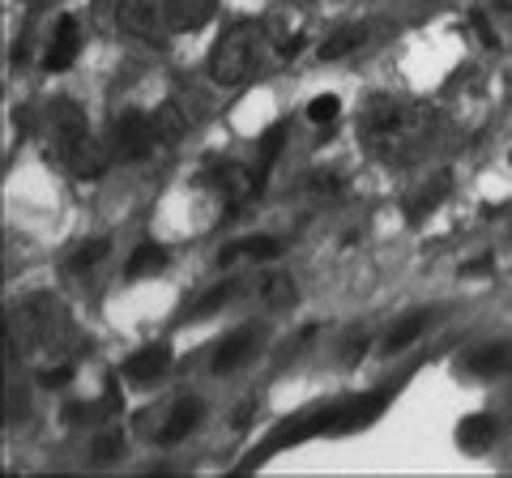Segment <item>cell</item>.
<instances>
[{
    "instance_id": "1",
    "label": "cell",
    "mask_w": 512,
    "mask_h": 478,
    "mask_svg": "<svg viewBox=\"0 0 512 478\" xmlns=\"http://www.w3.org/2000/svg\"><path fill=\"white\" fill-rule=\"evenodd\" d=\"M359 133L367 154L380 158L384 167H406L436 137V111L414 99H380L367 107Z\"/></svg>"
},
{
    "instance_id": "2",
    "label": "cell",
    "mask_w": 512,
    "mask_h": 478,
    "mask_svg": "<svg viewBox=\"0 0 512 478\" xmlns=\"http://www.w3.org/2000/svg\"><path fill=\"white\" fill-rule=\"evenodd\" d=\"M47 146L60 158V167H69L77 180H99L111 163V150L90 133L86 111L64 94L47 103Z\"/></svg>"
},
{
    "instance_id": "3",
    "label": "cell",
    "mask_w": 512,
    "mask_h": 478,
    "mask_svg": "<svg viewBox=\"0 0 512 478\" xmlns=\"http://www.w3.org/2000/svg\"><path fill=\"white\" fill-rule=\"evenodd\" d=\"M274 56V43H269L265 22H235L231 30H222V39L210 52V77L218 86H248L256 73L265 69V60Z\"/></svg>"
},
{
    "instance_id": "4",
    "label": "cell",
    "mask_w": 512,
    "mask_h": 478,
    "mask_svg": "<svg viewBox=\"0 0 512 478\" xmlns=\"http://www.w3.org/2000/svg\"><path fill=\"white\" fill-rule=\"evenodd\" d=\"M175 133H163V124L150 120L146 111H124V116H116V124H111V141L107 150L116 158H128V163H137V158H150L163 141H171Z\"/></svg>"
},
{
    "instance_id": "5",
    "label": "cell",
    "mask_w": 512,
    "mask_h": 478,
    "mask_svg": "<svg viewBox=\"0 0 512 478\" xmlns=\"http://www.w3.org/2000/svg\"><path fill=\"white\" fill-rule=\"evenodd\" d=\"M13 325H18V338H26V346H52L64 333V312L56 299L39 295V299H26Z\"/></svg>"
},
{
    "instance_id": "6",
    "label": "cell",
    "mask_w": 512,
    "mask_h": 478,
    "mask_svg": "<svg viewBox=\"0 0 512 478\" xmlns=\"http://www.w3.org/2000/svg\"><path fill=\"white\" fill-rule=\"evenodd\" d=\"M77 52H82V26H77V18H56L52 26V39H47V52H43V69L47 73H64L77 60Z\"/></svg>"
},
{
    "instance_id": "7",
    "label": "cell",
    "mask_w": 512,
    "mask_h": 478,
    "mask_svg": "<svg viewBox=\"0 0 512 478\" xmlns=\"http://www.w3.org/2000/svg\"><path fill=\"white\" fill-rule=\"evenodd\" d=\"M218 13V0H163V22L175 35H188V30H201Z\"/></svg>"
},
{
    "instance_id": "8",
    "label": "cell",
    "mask_w": 512,
    "mask_h": 478,
    "mask_svg": "<svg viewBox=\"0 0 512 478\" xmlns=\"http://www.w3.org/2000/svg\"><path fill=\"white\" fill-rule=\"evenodd\" d=\"M167 368H171V350L167 346H146V350H137V355L124 359V376L133 380V385H154Z\"/></svg>"
},
{
    "instance_id": "9",
    "label": "cell",
    "mask_w": 512,
    "mask_h": 478,
    "mask_svg": "<svg viewBox=\"0 0 512 478\" xmlns=\"http://www.w3.org/2000/svg\"><path fill=\"white\" fill-rule=\"evenodd\" d=\"M256 342H261V329H239V333H231V338L218 346V355H214V372L227 376V372L239 368V363H248Z\"/></svg>"
},
{
    "instance_id": "10",
    "label": "cell",
    "mask_w": 512,
    "mask_h": 478,
    "mask_svg": "<svg viewBox=\"0 0 512 478\" xmlns=\"http://www.w3.org/2000/svg\"><path fill=\"white\" fill-rule=\"evenodd\" d=\"M201 414L205 410H201L197 397H184V402L171 410V419L163 423V432H158V444H180V440H188V432H197Z\"/></svg>"
},
{
    "instance_id": "11",
    "label": "cell",
    "mask_w": 512,
    "mask_h": 478,
    "mask_svg": "<svg viewBox=\"0 0 512 478\" xmlns=\"http://www.w3.org/2000/svg\"><path fill=\"white\" fill-rule=\"evenodd\" d=\"M116 22H120V30H128V35L150 43L154 39V0H120Z\"/></svg>"
},
{
    "instance_id": "12",
    "label": "cell",
    "mask_w": 512,
    "mask_h": 478,
    "mask_svg": "<svg viewBox=\"0 0 512 478\" xmlns=\"http://www.w3.org/2000/svg\"><path fill=\"white\" fill-rule=\"evenodd\" d=\"M363 43H367L363 26H338V30H329V35L320 39V60H342L350 52H359Z\"/></svg>"
},
{
    "instance_id": "13",
    "label": "cell",
    "mask_w": 512,
    "mask_h": 478,
    "mask_svg": "<svg viewBox=\"0 0 512 478\" xmlns=\"http://www.w3.org/2000/svg\"><path fill=\"white\" fill-rule=\"evenodd\" d=\"M491 440H495V423L487 419V414H470V419H461V427H457V444H461L466 453H483Z\"/></svg>"
},
{
    "instance_id": "14",
    "label": "cell",
    "mask_w": 512,
    "mask_h": 478,
    "mask_svg": "<svg viewBox=\"0 0 512 478\" xmlns=\"http://www.w3.org/2000/svg\"><path fill=\"white\" fill-rule=\"evenodd\" d=\"M427 325H431V312H410V316H402V321H397L393 329H389V338H384V350H406L414 338H419V333H427Z\"/></svg>"
},
{
    "instance_id": "15",
    "label": "cell",
    "mask_w": 512,
    "mask_h": 478,
    "mask_svg": "<svg viewBox=\"0 0 512 478\" xmlns=\"http://www.w3.org/2000/svg\"><path fill=\"white\" fill-rule=\"evenodd\" d=\"M282 244L278 239H244V244H231V248H222L218 252V265H231L235 257H252V261H269V257H278Z\"/></svg>"
},
{
    "instance_id": "16",
    "label": "cell",
    "mask_w": 512,
    "mask_h": 478,
    "mask_svg": "<svg viewBox=\"0 0 512 478\" xmlns=\"http://www.w3.org/2000/svg\"><path fill=\"white\" fill-rule=\"evenodd\" d=\"M508 363H512L508 346H483V350H474V355L466 359V368L478 372V376H500V372H508Z\"/></svg>"
},
{
    "instance_id": "17",
    "label": "cell",
    "mask_w": 512,
    "mask_h": 478,
    "mask_svg": "<svg viewBox=\"0 0 512 478\" xmlns=\"http://www.w3.org/2000/svg\"><path fill=\"white\" fill-rule=\"evenodd\" d=\"M167 265V248H158V244H141L133 257H128V278H150L158 274V269Z\"/></svg>"
},
{
    "instance_id": "18",
    "label": "cell",
    "mask_w": 512,
    "mask_h": 478,
    "mask_svg": "<svg viewBox=\"0 0 512 478\" xmlns=\"http://www.w3.org/2000/svg\"><path fill=\"white\" fill-rule=\"evenodd\" d=\"M282 129H269L265 137H261V150H256V167H252V175H256V184H265V175H269V167L278 163V154H282Z\"/></svg>"
},
{
    "instance_id": "19",
    "label": "cell",
    "mask_w": 512,
    "mask_h": 478,
    "mask_svg": "<svg viewBox=\"0 0 512 478\" xmlns=\"http://www.w3.org/2000/svg\"><path fill=\"white\" fill-rule=\"evenodd\" d=\"M338 111H342L338 94H320V99H312V107H308V120L312 124H333L338 120Z\"/></svg>"
},
{
    "instance_id": "20",
    "label": "cell",
    "mask_w": 512,
    "mask_h": 478,
    "mask_svg": "<svg viewBox=\"0 0 512 478\" xmlns=\"http://www.w3.org/2000/svg\"><path fill=\"white\" fill-rule=\"evenodd\" d=\"M235 295V282H227V286H218V291H210V295H205L201 299V304L197 308H192L188 316H192V321H201V316H210V312H218L222 304H227V299Z\"/></svg>"
},
{
    "instance_id": "21",
    "label": "cell",
    "mask_w": 512,
    "mask_h": 478,
    "mask_svg": "<svg viewBox=\"0 0 512 478\" xmlns=\"http://www.w3.org/2000/svg\"><path fill=\"white\" fill-rule=\"evenodd\" d=\"M103 252H107V239H94L90 248H82V252H77V257H73V269H90L94 261L103 257Z\"/></svg>"
},
{
    "instance_id": "22",
    "label": "cell",
    "mask_w": 512,
    "mask_h": 478,
    "mask_svg": "<svg viewBox=\"0 0 512 478\" xmlns=\"http://www.w3.org/2000/svg\"><path fill=\"white\" fill-rule=\"evenodd\" d=\"M269 299H274V304H291V299H295V286L286 282V278H274V282H269Z\"/></svg>"
},
{
    "instance_id": "23",
    "label": "cell",
    "mask_w": 512,
    "mask_h": 478,
    "mask_svg": "<svg viewBox=\"0 0 512 478\" xmlns=\"http://www.w3.org/2000/svg\"><path fill=\"white\" fill-rule=\"evenodd\" d=\"M120 453V436H103V444H94V461H107Z\"/></svg>"
},
{
    "instance_id": "24",
    "label": "cell",
    "mask_w": 512,
    "mask_h": 478,
    "mask_svg": "<svg viewBox=\"0 0 512 478\" xmlns=\"http://www.w3.org/2000/svg\"><path fill=\"white\" fill-rule=\"evenodd\" d=\"M64 380H69V368H56V372L43 376V385H64Z\"/></svg>"
},
{
    "instance_id": "25",
    "label": "cell",
    "mask_w": 512,
    "mask_h": 478,
    "mask_svg": "<svg viewBox=\"0 0 512 478\" xmlns=\"http://www.w3.org/2000/svg\"><path fill=\"white\" fill-rule=\"evenodd\" d=\"M500 9H512V0H500Z\"/></svg>"
}]
</instances>
